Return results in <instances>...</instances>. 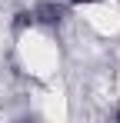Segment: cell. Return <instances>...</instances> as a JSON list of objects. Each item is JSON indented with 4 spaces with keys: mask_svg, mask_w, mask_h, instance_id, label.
Wrapping results in <instances>:
<instances>
[{
    "mask_svg": "<svg viewBox=\"0 0 120 123\" xmlns=\"http://www.w3.org/2000/svg\"><path fill=\"white\" fill-rule=\"evenodd\" d=\"M63 3H57V0H47V3H40V7H33V20L37 23H47V27H57L60 20H63Z\"/></svg>",
    "mask_w": 120,
    "mask_h": 123,
    "instance_id": "cell-1",
    "label": "cell"
},
{
    "mask_svg": "<svg viewBox=\"0 0 120 123\" xmlns=\"http://www.w3.org/2000/svg\"><path fill=\"white\" fill-rule=\"evenodd\" d=\"M67 3H97V0H67Z\"/></svg>",
    "mask_w": 120,
    "mask_h": 123,
    "instance_id": "cell-2",
    "label": "cell"
},
{
    "mask_svg": "<svg viewBox=\"0 0 120 123\" xmlns=\"http://www.w3.org/2000/svg\"><path fill=\"white\" fill-rule=\"evenodd\" d=\"M117 120H120V110H117Z\"/></svg>",
    "mask_w": 120,
    "mask_h": 123,
    "instance_id": "cell-3",
    "label": "cell"
}]
</instances>
